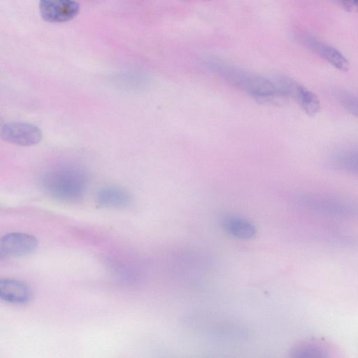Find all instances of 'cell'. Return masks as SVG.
<instances>
[{
  "label": "cell",
  "instance_id": "cell-14",
  "mask_svg": "<svg viewBox=\"0 0 358 358\" xmlns=\"http://www.w3.org/2000/svg\"><path fill=\"white\" fill-rule=\"evenodd\" d=\"M338 103L349 113L358 118V95L346 90L335 92Z\"/></svg>",
  "mask_w": 358,
  "mask_h": 358
},
{
  "label": "cell",
  "instance_id": "cell-4",
  "mask_svg": "<svg viewBox=\"0 0 358 358\" xmlns=\"http://www.w3.org/2000/svg\"><path fill=\"white\" fill-rule=\"evenodd\" d=\"M274 79L285 99L294 100L308 115L313 116L319 112L320 101L314 92L287 76H278Z\"/></svg>",
  "mask_w": 358,
  "mask_h": 358
},
{
  "label": "cell",
  "instance_id": "cell-5",
  "mask_svg": "<svg viewBox=\"0 0 358 358\" xmlns=\"http://www.w3.org/2000/svg\"><path fill=\"white\" fill-rule=\"evenodd\" d=\"M38 239L31 234L11 232L0 241V257H18L33 253L38 248Z\"/></svg>",
  "mask_w": 358,
  "mask_h": 358
},
{
  "label": "cell",
  "instance_id": "cell-15",
  "mask_svg": "<svg viewBox=\"0 0 358 358\" xmlns=\"http://www.w3.org/2000/svg\"><path fill=\"white\" fill-rule=\"evenodd\" d=\"M291 356L297 358L324 357L327 356V352L320 345L306 343L294 348Z\"/></svg>",
  "mask_w": 358,
  "mask_h": 358
},
{
  "label": "cell",
  "instance_id": "cell-2",
  "mask_svg": "<svg viewBox=\"0 0 358 358\" xmlns=\"http://www.w3.org/2000/svg\"><path fill=\"white\" fill-rule=\"evenodd\" d=\"M39 182L50 196L61 201H74L85 194L90 183V175L80 164L61 163L43 172Z\"/></svg>",
  "mask_w": 358,
  "mask_h": 358
},
{
  "label": "cell",
  "instance_id": "cell-16",
  "mask_svg": "<svg viewBox=\"0 0 358 358\" xmlns=\"http://www.w3.org/2000/svg\"><path fill=\"white\" fill-rule=\"evenodd\" d=\"M349 11L358 12V0H332Z\"/></svg>",
  "mask_w": 358,
  "mask_h": 358
},
{
  "label": "cell",
  "instance_id": "cell-12",
  "mask_svg": "<svg viewBox=\"0 0 358 358\" xmlns=\"http://www.w3.org/2000/svg\"><path fill=\"white\" fill-rule=\"evenodd\" d=\"M333 166L341 171L358 176V149H343L331 157Z\"/></svg>",
  "mask_w": 358,
  "mask_h": 358
},
{
  "label": "cell",
  "instance_id": "cell-10",
  "mask_svg": "<svg viewBox=\"0 0 358 358\" xmlns=\"http://www.w3.org/2000/svg\"><path fill=\"white\" fill-rule=\"evenodd\" d=\"M132 196L126 189L117 186H106L96 193L97 203L106 208H125L132 203Z\"/></svg>",
  "mask_w": 358,
  "mask_h": 358
},
{
  "label": "cell",
  "instance_id": "cell-6",
  "mask_svg": "<svg viewBox=\"0 0 358 358\" xmlns=\"http://www.w3.org/2000/svg\"><path fill=\"white\" fill-rule=\"evenodd\" d=\"M1 138L10 143L29 146L39 143L43 137L40 128L27 122H13L3 124L1 128Z\"/></svg>",
  "mask_w": 358,
  "mask_h": 358
},
{
  "label": "cell",
  "instance_id": "cell-13",
  "mask_svg": "<svg viewBox=\"0 0 358 358\" xmlns=\"http://www.w3.org/2000/svg\"><path fill=\"white\" fill-rule=\"evenodd\" d=\"M115 86L122 91L137 92L143 90L147 85V80L137 75H126L115 80Z\"/></svg>",
  "mask_w": 358,
  "mask_h": 358
},
{
  "label": "cell",
  "instance_id": "cell-8",
  "mask_svg": "<svg viewBox=\"0 0 358 358\" xmlns=\"http://www.w3.org/2000/svg\"><path fill=\"white\" fill-rule=\"evenodd\" d=\"M298 40L334 68L343 71L349 69L350 63L348 59L336 48L310 34H300Z\"/></svg>",
  "mask_w": 358,
  "mask_h": 358
},
{
  "label": "cell",
  "instance_id": "cell-3",
  "mask_svg": "<svg viewBox=\"0 0 358 358\" xmlns=\"http://www.w3.org/2000/svg\"><path fill=\"white\" fill-rule=\"evenodd\" d=\"M300 203L306 209L324 215L341 218H358V201L329 195L308 194L300 196Z\"/></svg>",
  "mask_w": 358,
  "mask_h": 358
},
{
  "label": "cell",
  "instance_id": "cell-7",
  "mask_svg": "<svg viewBox=\"0 0 358 358\" xmlns=\"http://www.w3.org/2000/svg\"><path fill=\"white\" fill-rule=\"evenodd\" d=\"M42 18L49 22H64L73 19L80 12V4L74 0H40Z\"/></svg>",
  "mask_w": 358,
  "mask_h": 358
},
{
  "label": "cell",
  "instance_id": "cell-17",
  "mask_svg": "<svg viewBox=\"0 0 358 358\" xmlns=\"http://www.w3.org/2000/svg\"><path fill=\"white\" fill-rule=\"evenodd\" d=\"M203 1H212V0H203Z\"/></svg>",
  "mask_w": 358,
  "mask_h": 358
},
{
  "label": "cell",
  "instance_id": "cell-1",
  "mask_svg": "<svg viewBox=\"0 0 358 358\" xmlns=\"http://www.w3.org/2000/svg\"><path fill=\"white\" fill-rule=\"evenodd\" d=\"M206 68L252 98L272 102L285 99L275 79H269L216 57H207Z\"/></svg>",
  "mask_w": 358,
  "mask_h": 358
},
{
  "label": "cell",
  "instance_id": "cell-9",
  "mask_svg": "<svg viewBox=\"0 0 358 358\" xmlns=\"http://www.w3.org/2000/svg\"><path fill=\"white\" fill-rule=\"evenodd\" d=\"M0 298L13 305L27 304L33 298L31 287L25 282L15 278H4L0 281Z\"/></svg>",
  "mask_w": 358,
  "mask_h": 358
},
{
  "label": "cell",
  "instance_id": "cell-11",
  "mask_svg": "<svg viewBox=\"0 0 358 358\" xmlns=\"http://www.w3.org/2000/svg\"><path fill=\"white\" fill-rule=\"evenodd\" d=\"M224 230L229 235L243 240L253 238L257 229L250 220L236 215H227L222 221Z\"/></svg>",
  "mask_w": 358,
  "mask_h": 358
}]
</instances>
